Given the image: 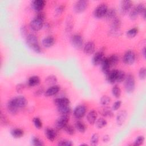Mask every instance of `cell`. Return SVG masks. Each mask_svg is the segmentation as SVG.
Masks as SVG:
<instances>
[{"mask_svg": "<svg viewBox=\"0 0 146 146\" xmlns=\"http://www.w3.org/2000/svg\"><path fill=\"white\" fill-rule=\"evenodd\" d=\"M45 18V15L42 12L38 13L35 17L30 22V26L34 31L40 30L43 26V21Z\"/></svg>", "mask_w": 146, "mask_h": 146, "instance_id": "1", "label": "cell"}, {"mask_svg": "<svg viewBox=\"0 0 146 146\" xmlns=\"http://www.w3.org/2000/svg\"><path fill=\"white\" fill-rule=\"evenodd\" d=\"M26 42L29 47L36 53H40L41 48L36 36L34 34H29L26 38Z\"/></svg>", "mask_w": 146, "mask_h": 146, "instance_id": "2", "label": "cell"}, {"mask_svg": "<svg viewBox=\"0 0 146 146\" xmlns=\"http://www.w3.org/2000/svg\"><path fill=\"white\" fill-rule=\"evenodd\" d=\"M124 87L127 93H132L135 88V80L134 76L129 74L126 75L124 79Z\"/></svg>", "mask_w": 146, "mask_h": 146, "instance_id": "3", "label": "cell"}, {"mask_svg": "<svg viewBox=\"0 0 146 146\" xmlns=\"http://www.w3.org/2000/svg\"><path fill=\"white\" fill-rule=\"evenodd\" d=\"M108 6L105 3H100L96 7L93 12L94 16L98 19L104 17L108 10Z\"/></svg>", "mask_w": 146, "mask_h": 146, "instance_id": "4", "label": "cell"}, {"mask_svg": "<svg viewBox=\"0 0 146 146\" xmlns=\"http://www.w3.org/2000/svg\"><path fill=\"white\" fill-rule=\"evenodd\" d=\"M121 26V20L119 18L116 17L112 20L110 33L112 35H117L120 32V28Z\"/></svg>", "mask_w": 146, "mask_h": 146, "instance_id": "5", "label": "cell"}, {"mask_svg": "<svg viewBox=\"0 0 146 146\" xmlns=\"http://www.w3.org/2000/svg\"><path fill=\"white\" fill-rule=\"evenodd\" d=\"M71 44L77 49H80L83 45V39L82 36L78 34L73 35L70 39Z\"/></svg>", "mask_w": 146, "mask_h": 146, "instance_id": "6", "label": "cell"}, {"mask_svg": "<svg viewBox=\"0 0 146 146\" xmlns=\"http://www.w3.org/2000/svg\"><path fill=\"white\" fill-rule=\"evenodd\" d=\"M10 100L18 109L24 108L27 104V100L23 96H18L14 97Z\"/></svg>", "mask_w": 146, "mask_h": 146, "instance_id": "7", "label": "cell"}, {"mask_svg": "<svg viewBox=\"0 0 146 146\" xmlns=\"http://www.w3.org/2000/svg\"><path fill=\"white\" fill-rule=\"evenodd\" d=\"M135 58L136 56L135 52L132 50H129L124 53L123 58V61L125 64L131 65L135 62Z\"/></svg>", "mask_w": 146, "mask_h": 146, "instance_id": "8", "label": "cell"}, {"mask_svg": "<svg viewBox=\"0 0 146 146\" xmlns=\"http://www.w3.org/2000/svg\"><path fill=\"white\" fill-rule=\"evenodd\" d=\"M88 5V1L86 0H80L76 1L74 6V10L76 13H80L86 10Z\"/></svg>", "mask_w": 146, "mask_h": 146, "instance_id": "9", "label": "cell"}, {"mask_svg": "<svg viewBox=\"0 0 146 146\" xmlns=\"http://www.w3.org/2000/svg\"><path fill=\"white\" fill-rule=\"evenodd\" d=\"M69 121V116L68 115H62L56 120L55 125L58 129H63V128L68 124Z\"/></svg>", "mask_w": 146, "mask_h": 146, "instance_id": "10", "label": "cell"}, {"mask_svg": "<svg viewBox=\"0 0 146 146\" xmlns=\"http://www.w3.org/2000/svg\"><path fill=\"white\" fill-rule=\"evenodd\" d=\"M86 107L84 105H79L76 106L73 112L74 117L77 119H80L84 117L86 113Z\"/></svg>", "mask_w": 146, "mask_h": 146, "instance_id": "11", "label": "cell"}, {"mask_svg": "<svg viewBox=\"0 0 146 146\" xmlns=\"http://www.w3.org/2000/svg\"><path fill=\"white\" fill-rule=\"evenodd\" d=\"M46 1L44 0H34L31 2V6L33 10L39 13L41 12L44 7Z\"/></svg>", "mask_w": 146, "mask_h": 146, "instance_id": "12", "label": "cell"}, {"mask_svg": "<svg viewBox=\"0 0 146 146\" xmlns=\"http://www.w3.org/2000/svg\"><path fill=\"white\" fill-rule=\"evenodd\" d=\"M132 7V2L129 0L121 1L120 2V11L122 14L128 13Z\"/></svg>", "mask_w": 146, "mask_h": 146, "instance_id": "13", "label": "cell"}, {"mask_svg": "<svg viewBox=\"0 0 146 146\" xmlns=\"http://www.w3.org/2000/svg\"><path fill=\"white\" fill-rule=\"evenodd\" d=\"M117 70H112L110 71V72L106 75L107 81L110 84H114L117 81V74H118Z\"/></svg>", "mask_w": 146, "mask_h": 146, "instance_id": "14", "label": "cell"}, {"mask_svg": "<svg viewBox=\"0 0 146 146\" xmlns=\"http://www.w3.org/2000/svg\"><path fill=\"white\" fill-rule=\"evenodd\" d=\"M60 90V87L58 85H54L50 86L44 91V96L46 97H50L57 94Z\"/></svg>", "mask_w": 146, "mask_h": 146, "instance_id": "15", "label": "cell"}, {"mask_svg": "<svg viewBox=\"0 0 146 146\" xmlns=\"http://www.w3.org/2000/svg\"><path fill=\"white\" fill-rule=\"evenodd\" d=\"M104 52L102 50L97 51L94 55L92 59V63L94 66L100 64L102 60L104 58Z\"/></svg>", "mask_w": 146, "mask_h": 146, "instance_id": "16", "label": "cell"}, {"mask_svg": "<svg viewBox=\"0 0 146 146\" xmlns=\"http://www.w3.org/2000/svg\"><path fill=\"white\" fill-rule=\"evenodd\" d=\"M95 50V43L92 41L87 42L85 43L83 47V51L86 54L91 55L92 54Z\"/></svg>", "mask_w": 146, "mask_h": 146, "instance_id": "17", "label": "cell"}, {"mask_svg": "<svg viewBox=\"0 0 146 146\" xmlns=\"http://www.w3.org/2000/svg\"><path fill=\"white\" fill-rule=\"evenodd\" d=\"M44 134L47 139L51 141H53L56 139V137L57 135V133L55 130L50 127H47L45 128Z\"/></svg>", "mask_w": 146, "mask_h": 146, "instance_id": "18", "label": "cell"}, {"mask_svg": "<svg viewBox=\"0 0 146 146\" xmlns=\"http://www.w3.org/2000/svg\"><path fill=\"white\" fill-rule=\"evenodd\" d=\"M127 113L125 110H122L118 112L117 116H116V123L118 125L121 126L122 125L127 118Z\"/></svg>", "mask_w": 146, "mask_h": 146, "instance_id": "19", "label": "cell"}, {"mask_svg": "<svg viewBox=\"0 0 146 146\" xmlns=\"http://www.w3.org/2000/svg\"><path fill=\"white\" fill-rule=\"evenodd\" d=\"M100 66H101V70L105 74H107L110 71V64L108 60V58H104L102 60L101 63H100Z\"/></svg>", "mask_w": 146, "mask_h": 146, "instance_id": "20", "label": "cell"}, {"mask_svg": "<svg viewBox=\"0 0 146 146\" xmlns=\"http://www.w3.org/2000/svg\"><path fill=\"white\" fill-rule=\"evenodd\" d=\"M55 43V39L52 36H47L44 38L42 40V45L46 48L52 47Z\"/></svg>", "mask_w": 146, "mask_h": 146, "instance_id": "21", "label": "cell"}, {"mask_svg": "<svg viewBox=\"0 0 146 146\" xmlns=\"http://www.w3.org/2000/svg\"><path fill=\"white\" fill-rule=\"evenodd\" d=\"M98 117V113L95 110H91L87 115V120L91 125L95 124Z\"/></svg>", "mask_w": 146, "mask_h": 146, "instance_id": "22", "label": "cell"}, {"mask_svg": "<svg viewBox=\"0 0 146 146\" xmlns=\"http://www.w3.org/2000/svg\"><path fill=\"white\" fill-rule=\"evenodd\" d=\"M54 104L58 106H64V105H70V100L66 97H61L56 98L54 100Z\"/></svg>", "mask_w": 146, "mask_h": 146, "instance_id": "23", "label": "cell"}, {"mask_svg": "<svg viewBox=\"0 0 146 146\" xmlns=\"http://www.w3.org/2000/svg\"><path fill=\"white\" fill-rule=\"evenodd\" d=\"M100 113L104 117H111L113 116V110L111 108L107 106H104V107L100 110Z\"/></svg>", "mask_w": 146, "mask_h": 146, "instance_id": "24", "label": "cell"}, {"mask_svg": "<svg viewBox=\"0 0 146 146\" xmlns=\"http://www.w3.org/2000/svg\"><path fill=\"white\" fill-rule=\"evenodd\" d=\"M40 80L38 76H32L30 77L27 80V84L30 87H34L38 86L40 83Z\"/></svg>", "mask_w": 146, "mask_h": 146, "instance_id": "25", "label": "cell"}, {"mask_svg": "<svg viewBox=\"0 0 146 146\" xmlns=\"http://www.w3.org/2000/svg\"><path fill=\"white\" fill-rule=\"evenodd\" d=\"M58 112L62 115H68L71 112V108L69 105H64L57 107Z\"/></svg>", "mask_w": 146, "mask_h": 146, "instance_id": "26", "label": "cell"}, {"mask_svg": "<svg viewBox=\"0 0 146 146\" xmlns=\"http://www.w3.org/2000/svg\"><path fill=\"white\" fill-rule=\"evenodd\" d=\"M116 10L115 8H110L108 9L106 14L105 15V18L107 20H112L116 17Z\"/></svg>", "mask_w": 146, "mask_h": 146, "instance_id": "27", "label": "cell"}, {"mask_svg": "<svg viewBox=\"0 0 146 146\" xmlns=\"http://www.w3.org/2000/svg\"><path fill=\"white\" fill-rule=\"evenodd\" d=\"M10 133L13 137L18 139L22 137L24 132H23V131L21 129L16 128L12 129L10 131Z\"/></svg>", "mask_w": 146, "mask_h": 146, "instance_id": "28", "label": "cell"}, {"mask_svg": "<svg viewBox=\"0 0 146 146\" xmlns=\"http://www.w3.org/2000/svg\"><path fill=\"white\" fill-rule=\"evenodd\" d=\"M6 108L8 112L11 115H15L18 111V108H17L10 100L8 101L6 104Z\"/></svg>", "mask_w": 146, "mask_h": 146, "instance_id": "29", "label": "cell"}, {"mask_svg": "<svg viewBox=\"0 0 146 146\" xmlns=\"http://www.w3.org/2000/svg\"><path fill=\"white\" fill-rule=\"evenodd\" d=\"M139 13V15H141L143 18L145 19V7L143 3H139L135 7Z\"/></svg>", "mask_w": 146, "mask_h": 146, "instance_id": "30", "label": "cell"}, {"mask_svg": "<svg viewBox=\"0 0 146 146\" xmlns=\"http://www.w3.org/2000/svg\"><path fill=\"white\" fill-rule=\"evenodd\" d=\"M95 124V126L97 128L102 129L107 125V121L106 119H105L104 118L100 117V118L96 119Z\"/></svg>", "mask_w": 146, "mask_h": 146, "instance_id": "31", "label": "cell"}, {"mask_svg": "<svg viewBox=\"0 0 146 146\" xmlns=\"http://www.w3.org/2000/svg\"><path fill=\"white\" fill-rule=\"evenodd\" d=\"M45 83L48 85V86H54L55 85L56 83H57V78L56 76L51 75L47 76L46 79H45Z\"/></svg>", "mask_w": 146, "mask_h": 146, "instance_id": "32", "label": "cell"}, {"mask_svg": "<svg viewBox=\"0 0 146 146\" xmlns=\"http://www.w3.org/2000/svg\"><path fill=\"white\" fill-rule=\"evenodd\" d=\"M75 127L76 129L81 133H84L86 131V125L81 121H79V120L76 121L75 123Z\"/></svg>", "mask_w": 146, "mask_h": 146, "instance_id": "33", "label": "cell"}, {"mask_svg": "<svg viewBox=\"0 0 146 146\" xmlns=\"http://www.w3.org/2000/svg\"><path fill=\"white\" fill-rule=\"evenodd\" d=\"M108 59L111 67L116 65L119 60L118 56L116 54H113L111 55L110 57L108 58Z\"/></svg>", "mask_w": 146, "mask_h": 146, "instance_id": "34", "label": "cell"}, {"mask_svg": "<svg viewBox=\"0 0 146 146\" xmlns=\"http://www.w3.org/2000/svg\"><path fill=\"white\" fill-rule=\"evenodd\" d=\"M112 94L113 96L116 98H119L121 94V89L117 86L115 85L112 88Z\"/></svg>", "mask_w": 146, "mask_h": 146, "instance_id": "35", "label": "cell"}, {"mask_svg": "<svg viewBox=\"0 0 146 146\" xmlns=\"http://www.w3.org/2000/svg\"><path fill=\"white\" fill-rule=\"evenodd\" d=\"M111 102V98L107 96V95H103L101 97L100 99V103L103 106H107Z\"/></svg>", "mask_w": 146, "mask_h": 146, "instance_id": "36", "label": "cell"}, {"mask_svg": "<svg viewBox=\"0 0 146 146\" xmlns=\"http://www.w3.org/2000/svg\"><path fill=\"white\" fill-rule=\"evenodd\" d=\"M137 33H138L137 29L136 27H134V28L131 29L129 30H128L126 33V35L128 38H134L136 35Z\"/></svg>", "mask_w": 146, "mask_h": 146, "instance_id": "37", "label": "cell"}, {"mask_svg": "<svg viewBox=\"0 0 146 146\" xmlns=\"http://www.w3.org/2000/svg\"><path fill=\"white\" fill-rule=\"evenodd\" d=\"M99 136L98 133H94L90 139V143L92 145H97L99 143Z\"/></svg>", "mask_w": 146, "mask_h": 146, "instance_id": "38", "label": "cell"}, {"mask_svg": "<svg viewBox=\"0 0 146 146\" xmlns=\"http://www.w3.org/2000/svg\"><path fill=\"white\" fill-rule=\"evenodd\" d=\"M139 15V13L135 7L131 10L129 13V17L131 20H135Z\"/></svg>", "mask_w": 146, "mask_h": 146, "instance_id": "39", "label": "cell"}, {"mask_svg": "<svg viewBox=\"0 0 146 146\" xmlns=\"http://www.w3.org/2000/svg\"><path fill=\"white\" fill-rule=\"evenodd\" d=\"M63 129L65 131V132L70 135H73L75 133V129L71 125H70V124H67L63 128Z\"/></svg>", "mask_w": 146, "mask_h": 146, "instance_id": "40", "label": "cell"}, {"mask_svg": "<svg viewBox=\"0 0 146 146\" xmlns=\"http://www.w3.org/2000/svg\"><path fill=\"white\" fill-rule=\"evenodd\" d=\"M31 144L35 146H42L43 145V141L38 137L34 136L31 139Z\"/></svg>", "mask_w": 146, "mask_h": 146, "instance_id": "41", "label": "cell"}, {"mask_svg": "<svg viewBox=\"0 0 146 146\" xmlns=\"http://www.w3.org/2000/svg\"><path fill=\"white\" fill-rule=\"evenodd\" d=\"M126 75L125 72L123 71L119 70L118 71V74H117V83H121L124 80L125 78Z\"/></svg>", "mask_w": 146, "mask_h": 146, "instance_id": "42", "label": "cell"}, {"mask_svg": "<svg viewBox=\"0 0 146 146\" xmlns=\"http://www.w3.org/2000/svg\"><path fill=\"white\" fill-rule=\"evenodd\" d=\"M33 122L36 128L40 129L42 127V123L39 117H34L33 120Z\"/></svg>", "mask_w": 146, "mask_h": 146, "instance_id": "43", "label": "cell"}, {"mask_svg": "<svg viewBox=\"0 0 146 146\" xmlns=\"http://www.w3.org/2000/svg\"><path fill=\"white\" fill-rule=\"evenodd\" d=\"M73 143L71 140H62L59 141L58 143V145H61V146H71L72 145Z\"/></svg>", "mask_w": 146, "mask_h": 146, "instance_id": "44", "label": "cell"}, {"mask_svg": "<svg viewBox=\"0 0 146 146\" xmlns=\"http://www.w3.org/2000/svg\"><path fill=\"white\" fill-rule=\"evenodd\" d=\"M144 137L143 136H138L136 140L134 141V144L133 145L135 146H139L141 144H143V143L144 141Z\"/></svg>", "mask_w": 146, "mask_h": 146, "instance_id": "45", "label": "cell"}, {"mask_svg": "<svg viewBox=\"0 0 146 146\" xmlns=\"http://www.w3.org/2000/svg\"><path fill=\"white\" fill-rule=\"evenodd\" d=\"M146 76V71L145 67H142L139 71V77L141 80H144Z\"/></svg>", "mask_w": 146, "mask_h": 146, "instance_id": "46", "label": "cell"}, {"mask_svg": "<svg viewBox=\"0 0 146 146\" xmlns=\"http://www.w3.org/2000/svg\"><path fill=\"white\" fill-rule=\"evenodd\" d=\"M72 21L71 20V19L68 18H67V23H66V31L67 32H70L72 30Z\"/></svg>", "mask_w": 146, "mask_h": 146, "instance_id": "47", "label": "cell"}, {"mask_svg": "<svg viewBox=\"0 0 146 146\" xmlns=\"http://www.w3.org/2000/svg\"><path fill=\"white\" fill-rule=\"evenodd\" d=\"M121 105V102L120 100H117L112 105V110L113 111H116L120 108Z\"/></svg>", "mask_w": 146, "mask_h": 146, "instance_id": "48", "label": "cell"}, {"mask_svg": "<svg viewBox=\"0 0 146 146\" xmlns=\"http://www.w3.org/2000/svg\"><path fill=\"white\" fill-rule=\"evenodd\" d=\"M20 32L22 36L26 37L28 35H27V29L25 25H22L20 28Z\"/></svg>", "mask_w": 146, "mask_h": 146, "instance_id": "49", "label": "cell"}, {"mask_svg": "<svg viewBox=\"0 0 146 146\" xmlns=\"http://www.w3.org/2000/svg\"><path fill=\"white\" fill-rule=\"evenodd\" d=\"M44 90L43 87H40V88H39L38 89H37L35 92H34V95L35 96H40L41 95H42L43 93H44Z\"/></svg>", "mask_w": 146, "mask_h": 146, "instance_id": "50", "label": "cell"}, {"mask_svg": "<svg viewBox=\"0 0 146 146\" xmlns=\"http://www.w3.org/2000/svg\"><path fill=\"white\" fill-rule=\"evenodd\" d=\"M64 7L63 6L60 5V6H58V7L56 9V10H55V14H56V15H60V14L63 13V11H64Z\"/></svg>", "mask_w": 146, "mask_h": 146, "instance_id": "51", "label": "cell"}, {"mask_svg": "<svg viewBox=\"0 0 146 146\" xmlns=\"http://www.w3.org/2000/svg\"><path fill=\"white\" fill-rule=\"evenodd\" d=\"M25 88V86L24 84H22V83H19V84H18L17 86H16V91L18 92H21V91H22Z\"/></svg>", "mask_w": 146, "mask_h": 146, "instance_id": "52", "label": "cell"}, {"mask_svg": "<svg viewBox=\"0 0 146 146\" xmlns=\"http://www.w3.org/2000/svg\"><path fill=\"white\" fill-rule=\"evenodd\" d=\"M1 123L3 125H6L8 123L7 118L5 117V116H3L2 113H1Z\"/></svg>", "mask_w": 146, "mask_h": 146, "instance_id": "53", "label": "cell"}, {"mask_svg": "<svg viewBox=\"0 0 146 146\" xmlns=\"http://www.w3.org/2000/svg\"><path fill=\"white\" fill-rule=\"evenodd\" d=\"M110 139V137L109 135H104L103 137V141L104 143H107L108 141H109Z\"/></svg>", "mask_w": 146, "mask_h": 146, "instance_id": "54", "label": "cell"}, {"mask_svg": "<svg viewBox=\"0 0 146 146\" xmlns=\"http://www.w3.org/2000/svg\"><path fill=\"white\" fill-rule=\"evenodd\" d=\"M146 48H145V47H144L143 49H142V50H141V54H142V55L143 56V57L144 58H145V56H146Z\"/></svg>", "mask_w": 146, "mask_h": 146, "instance_id": "55", "label": "cell"}, {"mask_svg": "<svg viewBox=\"0 0 146 146\" xmlns=\"http://www.w3.org/2000/svg\"><path fill=\"white\" fill-rule=\"evenodd\" d=\"M81 145H87V144H82Z\"/></svg>", "mask_w": 146, "mask_h": 146, "instance_id": "56", "label": "cell"}]
</instances>
